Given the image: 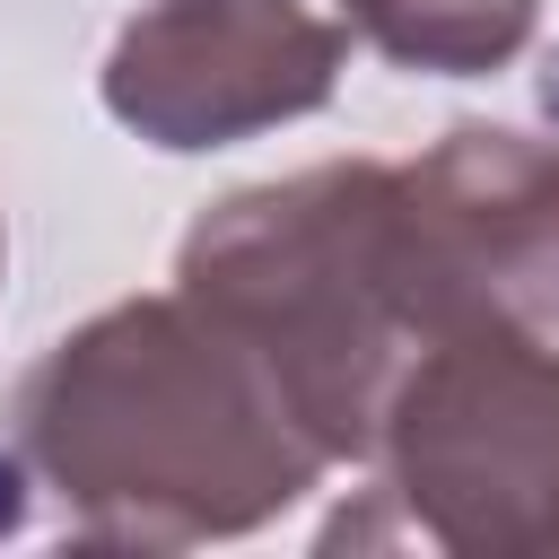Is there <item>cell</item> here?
<instances>
[{
    "label": "cell",
    "mask_w": 559,
    "mask_h": 559,
    "mask_svg": "<svg viewBox=\"0 0 559 559\" xmlns=\"http://www.w3.org/2000/svg\"><path fill=\"white\" fill-rule=\"evenodd\" d=\"M9 472L52 489L96 542H210L306 498L323 445L175 288L52 341V358L17 384Z\"/></svg>",
    "instance_id": "obj_1"
},
{
    "label": "cell",
    "mask_w": 559,
    "mask_h": 559,
    "mask_svg": "<svg viewBox=\"0 0 559 559\" xmlns=\"http://www.w3.org/2000/svg\"><path fill=\"white\" fill-rule=\"evenodd\" d=\"M175 288L271 376L323 463L376 445V419L419 358L384 262V157L227 192L192 218Z\"/></svg>",
    "instance_id": "obj_2"
},
{
    "label": "cell",
    "mask_w": 559,
    "mask_h": 559,
    "mask_svg": "<svg viewBox=\"0 0 559 559\" xmlns=\"http://www.w3.org/2000/svg\"><path fill=\"white\" fill-rule=\"evenodd\" d=\"M367 454H384L393 533L437 550H559V349L507 323L428 341Z\"/></svg>",
    "instance_id": "obj_3"
},
{
    "label": "cell",
    "mask_w": 559,
    "mask_h": 559,
    "mask_svg": "<svg viewBox=\"0 0 559 559\" xmlns=\"http://www.w3.org/2000/svg\"><path fill=\"white\" fill-rule=\"evenodd\" d=\"M384 262L419 349L480 323H559V148L463 122L384 166Z\"/></svg>",
    "instance_id": "obj_4"
},
{
    "label": "cell",
    "mask_w": 559,
    "mask_h": 559,
    "mask_svg": "<svg viewBox=\"0 0 559 559\" xmlns=\"http://www.w3.org/2000/svg\"><path fill=\"white\" fill-rule=\"evenodd\" d=\"M349 35L306 0H157L105 52V114L157 148H218L314 114Z\"/></svg>",
    "instance_id": "obj_5"
},
{
    "label": "cell",
    "mask_w": 559,
    "mask_h": 559,
    "mask_svg": "<svg viewBox=\"0 0 559 559\" xmlns=\"http://www.w3.org/2000/svg\"><path fill=\"white\" fill-rule=\"evenodd\" d=\"M349 35L411 70H498L524 52L542 0H341Z\"/></svg>",
    "instance_id": "obj_6"
}]
</instances>
